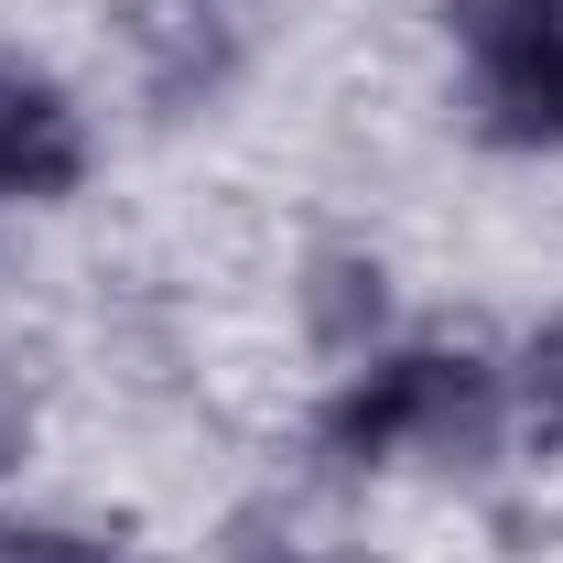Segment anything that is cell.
<instances>
[{
  "label": "cell",
  "mask_w": 563,
  "mask_h": 563,
  "mask_svg": "<svg viewBox=\"0 0 563 563\" xmlns=\"http://www.w3.org/2000/svg\"><path fill=\"white\" fill-rule=\"evenodd\" d=\"M498 422H509V379H498L477 347H455V336H412V347H368L325 390V412H314V444L336 455V466H477L498 444Z\"/></svg>",
  "instance_id": "1"
},
{
  "label": "cell",
  "mask_w": 563,
  "mask_h": 563,
  "mask_svg": "<svg viewBox=\"0 0 563 563\" xmlns=\"http://www.w3.org/2000/svg\"><path fill=\"white\" fill-rule=\"evenodd\" d=\"M466 120L498 152H563V0H444Z\"/></svg>",
  "instance_id": "2"
},
{
  "label": "cell",
  "mask_w": 563,
  "mask_h": 563,
  "mask_svg": "<svg viewBox=\"0 0 563 563\" xmlns=\"http://www.w3.org/2000/svg\"><path fill=\"white\" fill-rule=\"evenodd\" d=\"M87 185V120L55 76L0 66V207H55Z\"/></svg>",
  "instance_id": "3"
},
{
  "label": "cell",
  "mask_w": 563,
  "mask_h": 563,
  "mask_svg": "<svg viewBox=\"0 0 563 563\" xmlns=\"http://www.w3.org/2000/svg\"><path fill=\"white\" fill-rule=\"evenodd\" d=\"M303 336L357 368V357L390 336V272H379L368 250H325V261L303 272Z\"/></svg>",
  "instance_id": "4"
},
{
  "label": "cell",
  "mask_w": 563,
  "mask_h": 563,
  "mask_svg": "<svg viewBox=\"0 0 563 563\" xmlns=\"http://www.w3.org/2000/svg\"><path fill=\"white\" fill-rule=\"evenodd\" d=\"M0 563H141L109 531H76V520H0Z\"/></svg>",
  "instance_id": "5"
},
{
  "label": "cell",
  "mask_w": 563,
  "mask_h": 563,
  "mask_svg": "<svg viewBox=\"0 0 563 563\" xmlns=\"http://www.w3.org/2000/svg\"><path fill=\"white\" fill-rule=\"evenodd\" d=\"M520 422H531V433L563 455V314L531 336V347H520Z\"/></svg>",
  "instance_id": "6"
},
{
  "label": "cell",
  "mask_w": 563,
  "mask_h": 563,
  "mask_svg": "<svg viewBox=\"0 0 563 563\" xmlns=\"http://www.w3.org/2000/svg\"><path fill=\"white\" fill-rule=\"evenodd\" d=\"M33 466V390L0 368V477H22Z\"/></svg>",
  "instance_id": "7"
},
{
  "label": "cell",
  "mask_w": 563,
  "mask_h": 563,
  "mask_svg": "<svg viewBox=\"0 0 563 563\" xmlns=\"http://www.w3.org/2000/svg\"><path fill=\"white\" fill-rule=\"evenodd\" d=\"M174 11H217V0H174Z\"/></svg>",
  "instance_id": "8"
},
{
  "label": "cell",
  "mask_w": 563,
  "mask_h": 563,
  "mask_svg": "<svg viewBox=\"0 0 563 563\" xmlns=\"http://www.w3.org/2000/svg\"><path fill=\"white\" fill-rule=\"evenodd\" d=\"M282 563H314V553H282Z\"/></svg>",
  "instance_id": "9"
}]
</instances>
